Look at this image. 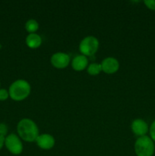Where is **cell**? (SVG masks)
I'll use <instances>...</instances> for the list:
<instances>
[{
	"label": "cell",
	"mask_w": 155,
	"mask_h": 156,
	"mask_svg": "<svg viewBox=\"0 0 155 156\" xmlns=\"http://www.w3.org/2000/svg\"><path fill=\"white\" fill-rule=\"evenodd\" d=\"M17 132L21 140L27 143H33L40 135L36 123L29 118H24L18 122Z\"/></svg>",
	"instance_id": "obj_1"
},
{
	"label": "cell",
	"mask_w": 155,
	"mask_h": 156,
	"mask_svg": "<svg viewBox=\"0 0 155 156\" xmlns=\"http://www.w3.org/2000/svg\"><path fill=\"white\" fill-rule=\"evenodd\" d=\"M31 87L30 83L24 79H18L10 85L9 89V97L14 101H21L27 98L30 94Z\"/></svg>",
	"instance_id": "obj_2"
},
{
	"label": "cell",
	"mask_w": 155,
	"mask_h": 156,
	"mask_svg": "<svg viewBox=\"0 0 155 156\" xmlns=\"http://www.w3.org/2000/svg\"><path fill=\"white\" fill-rule=\"evenodd\" d=\"M154 149L153 141L147 136L138 137L135 143V152L137 156H152Z\"/></svg>",
	"instance_id": "obj_3"
},
{
	"label": "cell",
	"mask_w": 155,
	"mask_h": 156,
	"mask_svg": "<svg viewBox=\"0 0 155 156\" xmlns=\"http://www.w3.org/2000/svg\"><path fill=\"white\" fill-rule=\"evenodd\" d=\"M99 41L94 36H87L79 44V50L85 56H91L95 54L99 49Z\"/></svg>",
	"instance_id": "obj_4"
},
{
	"label": "cell",
	"mask_w": 155,
	"mask_h": 156,
	"mask_svg": "<svg viewBox=\"0 0 155 156\" xmlns=\"http://www.w3.org/2000/svg\"><path fill=\"white\" fill-rule=\"evenodd\" d=\"M5 146L13 155H18L23 152V143L21 138L15 133H11L5 137Z\"/></svg>",
	"instance_id": "obj_5"
},
{
	"label": "cell",
	"mask_w": 155,
	"mask_h": 156,
	"mask_svg": "<svg viewBox=\"0 0 155 156\" xmlns=\"http://www.w3.org/2000/svg\"><path fill=\"white\" fill-rule=\"evenodd\" d=\"M71 62L69 55L63 52H57L53 53L50 58V62L52 66L58 69H65Z\"/></svg>",
	"instance_id": "obj_6"
},
{
	"label": "cell",
	"mask_w": 155,
	"mask_h": 156,
	"mask_svg": "<svg viewBox=\"0 0 155 156\" xmlns=\"http://www.w3.org/2000/svg\"><path fill=\"white\" fill-rule=\"evenodd\" d=\"M35 142L38 147L43 150H50L53 149L56 143L54 137L49 133L40 134Z\"/></svg>",
	"instance_id": "obj_7"
},
{
	"label": "cell",
	"mask_w": 155,
	"mask_h": 156,
	"mask_svg": "<svg viewBox=\"0 0 155 156\" xmlns=\"http://www.w3.org/2000/svg\"><path fill=\"white\" fill-rule=\"evenodd\" d=\"M100 64L102 66V72L106 74H114L119 69V62L114 57L105 58Z\"/></svg>",
	"instance_id": "obj_8"
},
{
	"label": "cell",
	"mask_w": 155,
	"mask_h": 156,
	"mask_svg": "<svg viewBox=\"0 0 155 156\" xmlns=\"http://www.w3.org/2000/svg\"><path fill=\"white\" fill-rule=\"evenodd\" d=\"M131 129L133 133L138 137L146 136L149 130L147 123L142 119H135L131 124Z\"/></svg>",
	"instance_id": "obj_9"
},
{
	"label": "cell",
	"mask_w": 155,
	"mask_h": 156,
	"mask_svg": "<svg viewBox=\"0 0 155 156\" xmlns=\"http://www.w3.org/2000/svg\"><path fill=\"white\" fill-rule=\"evenodd\" d=\"M88 59L84 55H77L71 60V67L74 71L81 72L87 69L88 66Z\"/></svg>",
	"instance_id": "obj_10"
},
{
	"label": "cell",
	"mask_w": 155,
	"mask_h": 156,
	"mask_svg": "<svg viewBox=\"0 0 155 156\" xmlns=\"http://www.w3.org/2000/svg\"><path fill=\"white\" fill-rule=\"evenodd\" d=\"M25 42L29 48L36 49L40 47L41 44H42V38L36 33L29 34L26 37Z\"/></svg>",
	"instance_id": "obj_11"
},
{
	"label": "cell",
	"mask_w": 155,
	"mask_h": 156,
	"mask_svg": "<svg viewBox=\"0 0 155 156\" xmlns=\"http://www.w3.org/2000/svg\"><path fill=\"white\" fill-rule=\"evenodd\" d=\"M39 23L35 19H29L25 23V30L29 34H35L39 29Z\"/></svg>",
	"instance_id": "obj_12"
},
{
	"label": "cell",
	"mask_w": 155,
	"mask_h": 156,
	"mask_svg": "<svg viewBox=\"0 0 155 156\" xmlns=\"http://www.w3.org/2000/svg\"><path fill=\"white\" fill-rule=\"evenodd\" d=\"M87 72L90 76H97L102 72L101 64L97 63V62H92L89 64L87 68Z\"/></svg>",
	"instance_id": "obj_13"
},
{
	"label": "cell",
	"mask_w": 155,
	"mask_h": 156,
	"mask_svg": "<svg viewBox=\"0 0 155 156\" xmlns=\"http://www.w3.org/2000/svg\"><path fill=\"white\" fill-rule=\"evenodd\" d=\"M9 97V91L6 89H0V101H3L7 100L8 98Z\"/></svg>",
	"instance_id": "obj_14"
},
{
	"label": "cell",
	"mask_w": 155,
	"mask_h": 156,
	"mask_svg": "<svg viewBox=\"0 0 155 156\" xmlns=\"http://www.w3.org/2000/svg\"><path fill=\"white\" fill-rule=\"evenodd\" d=\"M8 133V126L5 123H0V136H5Z\"/></svg>",
	"instance_id": "obj_15"
},
{
	"label": "cell",
	"mask_w": 155,
	"mask_h": 156,
	"mask_svg": "<svg viewBox=\"0 0 155 156\" xmlns=\"http://www.w3.org/2000/svg\"><path fill=\"white\" fill-rule=\"evenodd\" d=\"M149 133H150V139L155 142V120L150 125V127L149 128Z\"/></svg>",
	"instance_id": "obj_16"
},
{
	"label": "cell",
	"mask_w": 155,
	"mask_h": 156,
	"mask_svg": "<svg viewBox=\"0 0 155 156\" xmlns=\"http://www.w3.org/2000/svg\"><path fill=\"white\" fill-rule=\"evenodd\" d=\"M145 5L150 10H155V0H145L144 1Z\"/></svg>",
	"instance_id": "obj_17"
},
{
	"label": "cell",
	"mask_w": 155,
	"mask_h": 156,
	"mask_svg": "<svg viewBox=\"0 0 155 156\" xmlns=\"http://www.w3.org/2000/svg\"><path fill=\"white\" fill-rule=\"evenodd\" d=\"M5 137L0 136V150L2 149L3 146L5 145Z\"/></svg>",
	"instance_id": "obj_18"
},
{
	"label": "cell",
	"mask_w": 155,
	"mask_h": 156,
	"mask_svg": "<svg viewBox=\"0 0 155 156\" xmlns=\"http://www.w3.org/2000/svg\"><path fill=\"white\" fill-rule=\"evenodd\" d=\"M2 48V45H1V44H0V49H1Z\"/></svg>",
	"instance_id": "obj_19"
}]
</instances>
